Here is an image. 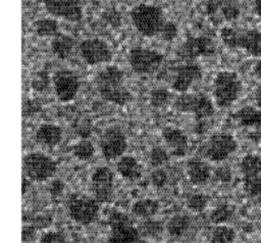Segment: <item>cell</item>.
<instances>
[{"label":"cell","mask_w":261,"mask_h":243,"mask_svg":"<svg viewBox=\"0 0 261 243\" xmlns=\"http://www.w3.org/2000/svg\"><path fill=\"white\" fill-rule=\"evenodd\" d=\"M95 84L100 97L107 102L123 106L133 99L124 85V72L115 65L102 68L96 76Z\"/></svg>","instance_id":"6da1fadb"},{"label":"cell","mask_w":261,"mask_h":243,"mask_svg":"<svg viewBox=\"0 0 261 243\" xmlns=\"http://www.w3.org/2000/svg\"><path fill=\"white\" fill-rule=\"evenodd\" d=\"M129 17L135 29L147 38L160 36L167 21L159 6L146 3L134 6L129 12Z\"/></svg>","instance_id":"7a4b0ae2"},{"label":"cell","mask_w":261,"mask_h":243,"mask_svg":"<svg viewBox=\"0 0 261 243\" xmlns=\"http://www.w3.org/2000/svg\"><path fill=\"white\" fill-rule=\"evenodd\" d=\"M222 43L231 49H243L252 56H261V32L222 27L219 32Z\"/></svg>","instance_id":"3957f363"},{"label":"cell","mask_w":261,"mask_h":243,"mask_svg":"<svg viewBox=\"0 0 261 243\" xmlns=\"http://www.w3.org/2000/svg\"><path fill=\"white\" fill-rule=\"evenodd\" d=\"M242 90V81L233 71H219L213 80V98L219 108H226L231 106L239 99Z\"/></svg>","instance_id":"277c9868"},{"label":"cell","mask_w":261,"mask_h":243,"mask_svg":"<svg viewBox=\"0 0 261 243\" xmlns=\"http://www.w3.org/2000/svg\"><path fill=\"white\" fill-rule=\"evenodd\" d=\"M108 224L110 231L106 243H142L139 228L127 214L113 210L109 214Z\"/></svg>","instance_id":"5b68a950"},{"label":"cell","mask_w":261,"mask_h":243,"mask_svg":"<svg viewBox=\"0 0 261 243\" xmlns=\"http://www.w3.org/2000/svg\"><path fill=\"white\" fill-rule=\"evenodd\" d=\"M23 175L33 182H45L52 178L56 171V162L42 152H30L22 157Z\"/></svg>","instance_id":"8992f818"},{"label":"cell","mask_w":261,"mask_h":243,"mask_svg":"<svg viewBox=\"0 0 261 243\" xmlns=\"http://www.w3.org/2000/svg\"><path fill=\"white\" fill-rule=\"evenodd\" d=\"M173 107L179 112L193 113L198 119H205L215 112L210 98L203 93H181L174 102Z\"/></svg>","instance_id":"52a82bcc"},{"label":"cell","mask_w":261,"mask_h":243,"mask_svg":"<svg viewBox=\"0 0 261 243\" xmlns=\"http://www.w3.org/2000/svg\"><path fill=\"white\" fill-rule=\"evenodd\" d=\"M127 60L136 74L151 75L160 67L164 60V56L154 49L134 47L128 51Z\"/></svg>","instance_id":"ba28073f"},{"label":"cell","mask_w":261,"mask_h":243,"mask_svg":"<svg viewBox=\"0 0 261 243\" xmlns=\"http://www.w3.org/2000/svg\"><path fill=\"white\" fill-rule=\"evenodd\" d=\"M238 148L234 137L228 133H215L203 145L202 154L210 161L220 162L225 160Z\"/></svg>","instance_id":"9c48e42d"},{"label":"cell","mask_w":261,"mask_h":243,"mask_svg":"<svg viewBox=\"0 0 261 243\" xmlns=\"http://www.w3.org/2000/svg\"><path fill=\"white\" fill-rule=\"evenodd\" d=\"M99 146L101 153L106 160L120 158L127 148L126 136L119 127H108L100 136Z\"/></svg>","instance_id":"30bf717a"},{"label":"cell","mask_w":261,"mask_h":243,"mask_svg":"<svg viewBox=\"0 0 261 243\" xmlns=\"http://www.w3.org/2000/svg\"><path fill=\"white\" fill-rule=\"evenodd\" d=\"M99 212L98 201L94 197L74 194L68 201V213L72 221L80 225L91 224Z\"/></svg>","instance_id":"8fae6325"},{"label":"cell","mask_w":261,"mask_h":243,"mask_svg":"<svg viewBox=\"0 0 261 243\" xmlns=\"http://www.w3.org/2000/svg\"><path fill=\"white\" fill-rule=\"evenodd\" d=\"M52 85L56 98L62 103H68L75 98L81 81L73 70L58 69L52 76Z\"/></svg>","instance_id":"7c38bea8"},{"label":"cell","mask_w":261,"mask_h":243,"mask_svg":"<svg viewBox=\"0 0 261 243\" xmlns=\"http://www.w3.org/2000/svg\"><path fill=\"white\" fill-rule=\"evenodd\" d=\"M80 55L89 65L109 63L112 60V51L108 44L99 38H88L79 45Z\"/></svg>","instance_id":"4fadbf2b"},{"label":"cell","mask_w":261,"mask_h":243,"mask_svg":"<svg viewBox=\"0 0 261 243\" xmlns=\"http://www.w3.org/2000/svg\"><path fill=\"white\" fill-rule=\"evenodd\" d=\"M114 175L107 166L95 168L91 176V190L99 203L108 202L113 194Z\"/></svg>","instance_id":"5bb4252c"},{"label":"cell","mask_w":261,"mask_h":243,"mask_svg":"<svg viewBox=\"0 0 261 243\" xmlns=\"http://www.w3.org/2000/svg\"><path fill=\"white\" fill-rule=\"evenodd\" d=\"M46 12L53 18L77 22L83 18V9L77 0H44Z\"/></svg>","instance_id":"9a60e30c"},{"label":"cell","mask_w":261,"mask_h":243,"mask_svg":"<svg viewBox=\"0 0 261 243\" xmlns=\"http://www.w3.org/2000/svg\"><path fill=\"white\" fill-rule=\"evenodd\" d=\"M202 78V69L196 63H185L175 68L171 87L173 90L187 93L194 83Z\"/></svg>","instance_id":"2e32d148"},{"label":"cell","mask_w":261,"mask_h":243,"mask_svg":"<svg viewBox=\"0 0 261 243\" xmlns=\"http://www.w3.org/2000/svg\"><path fill=\"white\" fill-rule=\"evenodd\" d=\"M181 52L189 58H194L200 55L208 56L215 52V46L213 41L207 37L189 38L182 45Z\"/></svg>","instance_id":"e0dca14e"},{"label":"cell","mask_w":261,"mask_h":243,"mask_svg":"<svg viewBox=\"0 0 261 243\" xmlns=\"http://www.w3.org/2000/svg\"><path fill=\"white\" fill-rule=\"evenodd\" d=\"M161 135L166 145L171 149V154L177 156L185 155L188 148V137L181 130L173 127H165Z\"/></svg>","instance_id":"ac0fdd59"},{"label":"cell","mask_w":261,"mask_h":243,"mask_svg":"<svg viewBox=\"0 0 261 243\" xmlns=\"http://www.w3.org/2000/svg\"><path fill=\"white\" fill-rule=\"evenodd\" d=\"M187 175L192 184L203 185L210 179L211 168L203 159L194 157L187 163Z\"/></svg>","instance_id":"d6986e66"},{"label":"cell","mask_w":261,"mask_h":243,"mask_svg":"<svg viewBox=\"0 0 261 243\" xmlns=\"http://www.w3.org/2000/svg\"><path fill=\"white\" fill-rule=\"evenodd\" d=\"M36 141L46 147L58 145L62 139V129L54 124L41 125L35 134Z\"/></svg>","instance_id":"ffe728a7"},{"label":"cell","mask_w":261,"mask_h":243,"mask_svg":"<svg viewBox=\"0 0 261 243\" xmlns=\"http://www.w3.org/2000/svg\"><path fill=\"white\" fill-rule=\"evenodd\" d=\"M50 47L52 53L56 57L59 59H66L70 56L73 50L74 40L69 35L58 32L54 37H52Z\"/></svg>","instance_id":"44dd1931"},{"label":"cell","mask_w":261,"mask_h":243,"mask_svg":"<svg viewBox=\"0 0 261 243\" xmlns=\"http://www.w3.org/2000/svg\"><path fill=\"white\" fill-rule=\"evenodd\" d=\"M118 174L126 180H136L141 177L142 167L138 160L130 155L121 156L116 162Z\"/></svg>","instance_id":"7402d4cb"},{"label":"cell","mask_w":261,"mask_h":243,"mask_svg":"<svg viewBox=\"0 0 261 243\" xmlns=\"http://www.w3.org/2000/svg\"><path fill=\"white\" fill-rule=\"evenodd\" d=\"M233 118L242 127H260L261 110L253 106H244L234 112Z\"/></svg>","instance_id":"603a6c76"},{"label":"cell","mask_w":261,"mask_h":243,"mask_svg":"<svg viewBox=\"0 0 261 243\" xmlns=\"http://www.w3.org/2000/svg\"><path fill=\"white\" fill-rule=\"evenodd\" d=\"M159 209L158 201L151 198H144L136 201L132 206V212L137 216L144 220L153 217Z\"/></svg>","instance_id":"cb8c5ba5"},{"label":"cell","mask_w":261,"mask_h":243,"mask_svg":"<svg viewBox=\"0 0 261 243\" xmlns=\"http://www.w3.org/2000/svg\"><path fill=\"white\" fill-rule=\"evenodd\" d=\"M240 171L244 177L261 175V157L256 154H246L240 162Z\"/></svg>","instance_id":"d4e9b609"},{"label":"cell","mask_w":261,"mask_h":243,"mask_svg":"<svg viewBox=\"0 0 261 243\" xmlns=\"http://www.w3.org/2000/svg\"><path fill=\"white\" fill-rule=\"evenodd\" d=\"M35 33L42 38L54 37L58 33V22L53 17L39 18L33 23Z\"/></svg>","instance_id":"484cf974"},{"label":"cell","mask_w":261,"mask_h":243,"mask_svg":"<svg viewBox=\"0 0 261 243\" xmlns=\"http://www.w3.org/2000/svg\"><path fill=\"white\" fill-rule=\"evenodd\" d=\"M190 225H191V221L189 216L185 214H176L168 221L166 225V229L170 236L181 237L187 233V231L190 228Z\"/></svg>","instance_id":"4316f807"},{"label":"cell","mask_w":261,"mask_h":243,"mask_svg":"<svg viewBox=\"0 0 261 243\" xmlns=\"http://www.w3.org/2000/svg\"><path fill=\"white\" fill-rule=\"evenodd\" d=\"M139 232L142 237L155 239L163 233V224L155 220H145L139 227Z\"/></svg>","instance_id":"83f0119b"},{"label":"cell","mask_w":261,"mask_h":243,"mask_svg":"<svg viewBox=\"0 0 261 243\" xmlns=\"http://www.w3.org/2000/svg\"><path fill=\"white\" fill-rule=\"evenodd\" d=\"M72 154L75 158L82 161L91 159L95 154V147L93 143L89 140H81L75 143L72 147Z\"/></svg>","instance_id":"f1b7e54d"},{"label":"cell","mask_w":261,"mask_h":243,"mask_svg":"<svg viewBox=\"0 0 261 243\" xmlns=\"http://www.w3.org/2000/svg\"><path fill=\"white\" fill-rule=\"evenodd\" d=\"M213 243H232L236 238V232L232 228L225 225H217L211 233Z\"/></svg>","instance_id":"f546056e"},{"label":"cell","mask_w":261,"mask_h":243,"mask_svg":"<svg viewBox=\"0 0 261 243\" xmlns=\"http://www.w3.org/2000/svg\"><path fill=\"white\" fill-rule=\"evenodd\" d=\"M170 92L165 88H156L150 92L149 101L154 108H163L170 101Z\"/></svg>","instance_id":"4dcf8cb0"},{"label":"cell","mask_w":261,"mask_h":243,"mask_svg":"<svg viewBox=\"0 0 261 243\" xmlns=\"http://www.w3.org/2000/svg\"><path fill=\"white\" fill-rule=\"evenodd\" d=\"M218 11L220 12L221 16L226 21L236 20L239 18L241 14L240 7L230 0H220V5Z\"/></svg>","instance_id":"1f68e13d"},{"label":"cell","mask_w":261,"mask_h":243,"mask_svg":"<svg viewBox=\"0 0 261 243\" xmlns=\"http://www.w3.org/2000/svg\"><path fill=\"white\" fill-rule=\"evenodd\" d=\"M233 214V208L227 204L216 206L210 213V221L215 225H221L227 222Z\"/></svg>","instance_id":"d6a6232c"},{"label":"cell","mask_w":261,"mask_h":243,"mask_svg":"<svg viewBox=\"0 0 261 243\" xmlns=\"http://www.w3.org/2000/svg\"><path fill=\"white\" fill-rule=\"evenodd\" d=\"M168 160H169V155L163 147L155 146L151 149L149 154V161L154 168L161 167L162 165L167 163Z\"/></svg>","instance_id":"836d02e7"},{"label":"cell","mask_w":261,"mask_h":243,"mask_svg":"<svg viewBox=\"0 0 261 243\" xmlns=\"http://www.w3.org/2000/svg\"><path fill=\"white\" fill-rule=\"evenodd\" d=\"M243 187L245 192L251 196H258L261 194V175L243 178Z\"/></svg>","instance_id":"e575fe53"},{"label":"cell","mask_w":261,"mask_h":243,"mask_svg":"<svg viewBox=\"0 0 261 243\" xmlns=\"http://www.w3.org/2000/svg\"><path fill=\"white\" fill-rule=\"evenodd\" d=\"M208 199L204 194L198 193V194H193L189 199H188V207L195 212H200L204 210L207 206Z\"/></svg>","instance_id":"d590c367"},{"label":"cell","mask_w":261,"mask_h":243,"mask_svg":"<svg viewBox=\"0 0 261 243\" xmlns=\"http://www.w3.org/2000/svg\"><path fill=\"white\" fill-rule=\"evenodd\" d=\"M178 33V29L177 26L170 20H167L166 23L164 25L162 32L160 34V38L166 42H171L173 41Z\"/></svg>","instance_id":"8d00e7d4"},{"label":"cell","mask_w":261,"mask_h":243,"mask_svg":"<svg viewBox=\"0 0 261 243\" xmlns=\"http://www.w3.org/2000/svg\"><path fill=\"white\" fill-rule=\"evenodd\" d=\"M151 183L154 187L156 188H162L166 185L167 180H168V176L166 174V172L159 167V168H155L152 174H151Z\"/></svg>","instance_id":"74e56055"},{"label":"cell","mask_w":261,"mask_h":243,"mask_svg":"<svg viewBox=\"0 0 261 243\" xmlns=\"http://www.w3.org/2000/svg\"><path fill=\"white\" fill-rule=\"evenodd\" d=\"M37 243H67V241L61 233L50 231L45 233Z\"/></svg>","instance_id":"f35d334b"},{"label":"cell","mask_w":261,"mask_h":243,"mask_svg":"<svg viewBox=\"0 0 261 243\" xmlns=\"http://www.w3.org/2000/svg\"><path fill=\"white\" fill-rule=\"evenodd\" d=\"M47 75L44 72H39L32 82V87L37 91H42L47 87L48 84Z\"/></svg>","instance_id":"ab89813d"},{"label":"cell","mask_w":261,"mask_h":243,"mask_svg":"<svg viewBox=\"0 0 261 243\" xmlns=\"http://www.w3.org/2000/svg\"><path fill=\"white\" fill-rule=\"evenodd\" d=\"M215 178L221 182H229L231 179V172L227 166H219L214 171Z\"/></svg>","instance_id":"60d3db41"},{"label":"cell","mask_w":261,"mask_h":243,"mask_svg":"<svg viewBox=\"0 0 261 243\" xmlns=\"http://www.w3.org/2000/svg\"><path fill=\"white\" fill-rule=\"evenodd\" d=\"M34 228H30V227H23L22 229V241L23 242H28L30 240H32L34 238Z\"/></svg>","instance_id":"b9f144b4"},{"label":"cell","mask_w":261,"mask_h":243,"mask_svg":"<svg viewBox=\"0 0 261 243\" xmlns=\"http://www.w3.org/2000/svg\"><path fill=\"white\" fill-rule=\"evenodd\" d=\"M254 100L256 105L261 108V84L256 88L254 92Z\"/></svg>","instance_id":"7bdbcfd3"},{"label":"cell","mask_w":261,"mask_h":243,"mask_svg":"<svg viewBox=\"0 0 261 243\" xmlns=\"http://www.w3.org/2000/svg\"><path fill=\"white\" fill-rule=\"evenodd\" d=\"M253 72L255 75V77L261 79V59L257 60L256 63L253 66Z\"/></svg>","instance_id":"ee69618b"},{"label":"cell","mask_w":261,"mask_h":243,"mask_svg":"<svg viewBox=\"0 0 261 243\" xmlns=\"http://www.w3.org/2000/svg\"><path fill=\"white\" fill-rule=\"evenodd\" d=\"M254 10L255 13L261 17V0H255L254 3Z\"/></svg>","instance_id":"f6af8a7d"},{"label":"cell","mask_w":261,"mask_h":243,"mask_svg":"<svg viewBox=\"0 0 261 243\" xmlns=\"http://www.w3.org/2000/svg\"><path fill=\"white\" fill-rule=\"evenodd\" d=\"M28 178L23 176L22 178V194H24V192L27 191V188H28Z\"/></svg>","instance_id":"bcb514c9"}]
</instances>
